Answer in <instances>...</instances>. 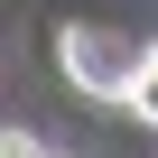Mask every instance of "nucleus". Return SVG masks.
Returning a JSON list of instances; mask_svg holds the SVG:
<instances>
[{"instance_id": "1", "label": "nucleus", "mask_w": 158, "mask_h": 158, "mask_svg": "<svg viewBox=\"0 0 158 158\" xmlns=\"http://www.w3.org/2000/svg\"><path fill=\"white\" fill-rule=\"evenodd\" d=\"M56 65H65V84H74V93H93V102H130L139 47L112 37V28H93V19H74V28L56 37Z\"/></svg>"}, {"instance_id": "2", "label": "nucleus", "mask_w": 158, "mask_h": 158, "mask_svg": "<svg viewBox=\"0 0 158 158\" xmlns=\"http://www.w3.org/2000/svg\"><path fill=\"white\" fill-rule=\"evenodd\" d=\"M130 112L158 130V47H139V74H130Z\"/></svg>"}, {"instance_id": "3", "label": "nucleus", "mask_w": 158, "mask_h": 158, "mask_svg": "<svg viewBox=\"0 0 158 158\" xmlns=\"http://www.w3.org/2000/svg\"><path fill=\"white\" fill-rule=\"evenodd\" d=\"M0 158H47V149H37L28 130H0Z\"/></svg>"}]
</instances>
